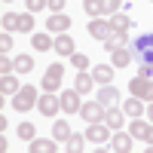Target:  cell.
I'll return each mask as SVG.
<instances>
[{
	"label": "cell",
	"mask_w": 153,
	"mask_h": 153,
	"mask_svg": "<svg viewBox=\"0 0 153 153\" xmlns=\"http://www.w3.org/2000/svg\"><path fill=\"white\" fill-rule=\"evenodd\" d=\"M129 49L138 58V65H153V31H141L135 43H129Z\"/></svg>",
	"instance_id": "1"
},
{
	"label": "cell",
	"mask_w": 153,
	"mask_h": 153,
	"mask_svg": "<svg viewBox=\"0 0 153 153\" xmlns=\"http://www.w3.org/2000/svg\"><path fill=\"white\" fill-rule=\"evenodd\" d=\"M61 80H65V65L55 61V65H49L40 76V89L43 92H61Z\"/></svg>",
	"instance_id": "2"
},
{
	"label": "cell",
	"mask_w": 153,
	"mask_h": 153,
	"mask_svg": "<svg viewBox=\"0 0 153 153\" xmlns=\"http://www.w3.org/2000/svg\"><path fill=\"white\" fill-rule=\"evenodd\" d=\"M37 101H40V95H37V86H22L19 92L12 95V110L28 113L31 107H37Z\"/></svg>",
	"instance_id": "3"
},
{
	"label": "cell",
	"mask_w": 153,
	"mask_h": 153,
	"mask_svg": "<svg viewBox=\"0 0 153 153\" xmlns=\"http://www.w3.org/2000/svg\"><path fill=\"white\" fill-rule=\"evenodd\" d=\"M37 110L43 113V117H58V110H61V95L58 92H43L40 101H37Z\"/></svg>",
	"instance_id": "4"
},
{
	"label": "cell",
	"mask_w": 153,
	"mask_h": 153,
	"mask_svg": "<svg viewBox=\"0 0 153 153\" xmlns=\"http://www.w3.org/2000/svg\"><path fill=\"white\" fill-rule=\"evenodd\" d=\"M129 92L150 104V101H153V80H150V76H132V80H129Z\"/></svg>",
	"instance_id": "5"
},
{
	"label": "cell",
	"mask_w": 153,
	"mask_h": 153,
	"mask_svg": "<svg viewBox=\"0 0 153 153\" xmlns=\"http://www.w3.org/2000/svg\"><path fill=\"white\" fill-rule=\"evenodd\" d=\"M86 141L89 144H107L110 141V126L101 120V123H89L86 126Z\"/></svg>",
	"instance_id": "6"
},
{
	"label": "cell",
	"mask_w": 153,
	"mask_h": 153,
	"mask_svg": "<svg viewBox=\"0 0 153 153\" xmlns=\"http://www.w3.org/2000/svg\"><path fill=\"white\" fill-rule=\"evenodd\" d=\"M104 110H107V107L95 98V101H86V104L80 107V117H83L86 123H101V120H104Z\"/></svg>",
	"instance_id": "7"
},
{
	"label": "cell",
	"mask_w": 153,
	"mask_h": 153,
	"mask_svg": "<svg viewBox=\"0 0 153 153\" xmlns=\"http://www.w3.org/2000/svg\"><path fill=\"white\" fill-rule=\"evenodd\" d=\"M83 101H80V92L76 89H61V110L65 113H80Z\"/></svg>",
	"instance_id": "8"
},
{
	"label": "cell",
	"mask_w": 153,
	"mask_h": 153,
	"mask_svg": "<svg viewBox=\"0 0 153 153\" xmlns=\"http://www.w3.org/2000/svg\"><path fill=\"white\" fill-rule=\"evenodd\" d=\"M89 34H92L95 40H101V43H104L107 37L113 34V25H110V22H104V19L98 16V19H92V22H89Z\"/></svg>",
	"instance_id": "9"
},
{
	"label": "cell",
	"mask_w": 153,
	"mask_h": 153,
	"mask_svg": "<svg viewBox=\"0 0 153 153\" xmlns=\"http://www.w3.org/2000/svg\"><path fill=\"white\" fill-rule=\"evenodd\" d=\"M132 141H135L132 132H129V135H126V132H113V135H110V150H113V153H129V150H132Z\"/></svg>",
	"instance_id": "10"
},
{
	"label": "cell",
	"mask_w": 153,
	"mask_h": 153,
	"mask_svg": "<svg viewBox=\"0 0 153 153\" xmlns=\"http://www.w3.org/2000/svg\"><path fill=\"white\" fill-rule=\"evenodd\" d=\"M28 150L31 153H58V144H55V138H34V141H28Z\"/></svg>",
	"instance_id": "11"
},
{
	"label": "cell",
	"mask_w": 153,
	"mask_h": 153,
	"mask_svg": "<svg viewBox=\"0 0 153 153\" xmlns=\"http://www.w3.org/2000/svg\"><path fill=\"white\" fill-rule=\"evenodd\" d=\"M46 28L52 31V34H65V31L71 28V19H68V12H52V16H49V22H46Z\"/></svg>",
	"instance_id": "12"
},
{
	"label": "cell",
	"mask_w": 153,
	"mask_h": 153,
	"mask_svg": "<svg viewBox=\"0 0 153 153\" xmlns=\"http://www.w3.org/2000/svg\"><path fill=\"white\" fill-rule=\"evenodd\" d=\"M132 58H135L132 49H129V46H120V49H113V52H110V65H113V68H129Z\"/></svg>",
	"instance_id": "13"
},
{
	"label": "cell",
	"mask_w": 153,
	"mask_h": 153,
	"mask_svg": "<svg viewBox=\"0 0 153 153\" xmlns=\"http://www.w3.org/2000/svg\"><path fill=\"white\" fill-rule=\"evenodd\" d=\"M52 49H55V52H58L61 58H71V55L76 52V49H74V40H71V37H68V31L55 37V46H52Z\"/></svg>",
	"instance_id": "14"
},
{
	"label": "cell",
	"mask_w": 153,
	"mask_h": 153,
	"mask_svg": "<svg viewBox=\"0 0 153 153\" xmlns=\"http://www.w3.org/2000/svg\"><path fill=\"white\" fill-rule=\"evenodd\" d=\"M104 123L110 126V132H120V129H123V123H126V110L107 107V110H104Z\"/></svg>",
	"instance_id": "15"
},
{
	"label": "cell",
	"mask_w": 153,
	"mask_h": 153,
	"mask_svg": "<svg viewBox=\"0 0 153 153\" xmlns=\"http://www.w3.org/2000/svg\"><path fill=\"white\" fill-rule=\"evenodd\" d=\"M92 86H95V76H92V74H86V71H80V74H76L74 89H76L80 95H89V92H92Z\"/></svg>",
	"instance_id": "16"
},
{
	"label": "cell",
	"mask_w": 153,
	"mask_h": 153,
	"mask_svg": "<svg viewBox=\"0 0 153 153\" xmlns=\"http://www.w3.org/2000/svg\"><path fill=\"white\" fill-rule=\"evenodd\" d=\"M123 110H126V117H144V113H147V107H144V101L141 98H138V95H132L129 101H126V104H123Z\"/></svg>",
	"instance_id": "17"
},
{
	"label": "cell",
	"mask_w": 153,
	"mask_h": 153,
	"mask_svg": "<svg viewBox=\"0 0 153 153\" xmlns=\"http://www.w3.org/2000/svg\"><path fill=\"white\" fill-rule=\"evenodd\" d=\"M120 46H129V31H113L107 40H104L107 52H113V49H120Z\"/></svg>",
	"instance_id": "18"
},
{
	"label": "cell",
	"mask_w": 153,
	"mask_h": 153,
	"mask_svg": "<svg viewBox=\"0 0 153 153\" xmlns=\"http://www.w3.org/2000/svg\"><path fill=\"white\" fill-rule=\"evenodd\" d=\"M113 65H95L92 68V76H95V83H101V86H107L110 80H113Z\"/></svg>",
	"instance_id": "19"
},
{
	"label": "cell",
	"mask_w": 153,
	"mask_h": 153,
	"mask_svg": "<svg viewBox=\"0 0 153 153\" xmlns=\"http://www.w3.org/2000/svg\"><path fill=\"white\" fill-rule=\"evenodd\" d=\"M117 98H120V89L117 86H101V92H98V101H101V104H104V107H113V104H117Z\"/></svg>",
	"instance_id": "20"
},
{
	"label": "cell",
	"mask_w": 153,
	"mask_h": 153,
	"mask_svg": "<svg viewBox=\"0 0 153 153\" xmlns=\"http://www.w3.org/2000/svg\"><path fill=\"white\" fill-rule=\"evenodd\" d=\"M71 135H74V132H71L68 120H55V123H52V138H55V141L68 144V138H71Z\"/></svg>",
	"instance_id": "21"
},
{
	"label": "cell",
	"mask_w": 153,
	"mask_h": 153,
	"mask_svg": "<svg viewBox=\"0 0 153 153\" xmlns=\"http://www.w3.org/2000/svg\"><path fill=\"white\" fill-rule=\"evenodd\" d=\"M31 46L37 49V52H46V49L55 46V40H52L49 34H31Z\"/></svg>",
	"instance_id": "22"
},
{
	"label": "cell",
	"mask_w": 153,
	"mask_h": 153,
	"mask_svg": "<svg viewBox=\"0 0 153 153\" xmlns=\"http://www.w3.org/2000/svg\"><path fill=\"white\" fill-rule=\"evenodd\" d=\"M19 89H22V83L16 80V76H12V74H3V80H0V92H3V95H16Z\"/></svg>",
	"instance_id": "23"
},
{
	"label": "cell",
	"mask_w": 153,
	"mask_h": 153,
	"mask_svg": "<svg viewBox=\"0 0 153 153\" xmlns=\"http://www.w3.org/2000/svg\"><path fill=\"white\" fill-rule=\"evenodd\" d=\"M34 12H22L19 16V22H16V31H22V34H34Z\"/></svg>",
	"instance_id": "24"
},
{
	"label": "cell",
	"mask_w": 153,
	"mask_h": 153,
	"mask_svg": "<svg viewBox=\"0 0 153 153\" xmlns=\"http://www.w3.org/2000/svg\"><path fill=\"white\" fill-rule=\"evenodd\" d=\"M12 61H16V74H31V71H34V58H31L28 52H22V55H16Z\"/></svg>",
	"instance_id": "25"
},
{
	"label": "cell",
	"mask_w": 153,
	"mask_h": 153,
	"mask_svg": "<svg viewBox=\"0 0 153 153\" xmlns=\"http://www.w3.org/2000/svg\"><path fill=\"white\" fill-rule=\"evenodd\" d=\"M110 25H113V31H132V19L126 16V12H113Z\"/></svg>",
	"instance_id": "26"
},
{
	"label": "cell",
	"mask_w": 153,
	"mask_h": 153,
	"mask_svg": "<svg viewBox=\"0 0 153 153\" xmlns=\"http://www.w3.org/2000/svg\"><path fill=\"white\" fill-rule=\"evenodd\" d=\"M129 132H132V138H144V141H147V132H150V126H147L141 117H135V120H132V126H129Z\"/></svg>",
	"instance_id": "27"
},
{
	"label": "cell",
	"mask_w": 153,
	"mask_h": 153,
	"mask_svg": "<svg viewBox=\"0 0 153 153\" xmlns=\"http://www.w3.org/2000/svg\"><path fill=\"white\" fill-rule=\"evenodd\" d=\"M83 9H86V16H92V19L104 16V3H101V0H83Z\"/></svg>",
	"instance_id": "28"
},
{
	"label": "cell",
	"mask_w": 153,
	"mask_h": 153,
	"mask_svg": "<svg viewBox=\"0 0 153 153\" xmlns=\"http://www.w3.org/2000/svg\"><path fill=\"white\" fill-rule=\"evenodd\" d=\"M16 135L22 138V141H34V138H37V129H34V123H22L19 129H16Z\"/></svg>",
	"instance_id": "29"
},
{
	"label": "cell",
	"mask_w": 153,
	"mask_h": 153,
	"mask_svg": "<svg viewBox=\"0 0 153 153\" xmlns=\"http://www.w3.org/2000/svg\"><path fill=\"white\" fill-rule=\"evenodd\" d=\"M83 147H86V135H71L68 138V150L71 153H80Z\"/></svg>",
	"instance_id": "30"
},
{
	"label": "cell",
	"mask_w": 153,
	"mask_h": 153,
	"mask_svg": "<svg viewBox=\"0 0 153 153\" xmlns=\"http://www.w3.org/2000/svg\"><path fill=\"white\" fill-rule=\"evenodd\" d=\"M71 65H74L76 71H86V68H89V55H83V52H74V55H71Z\"/></svg>",
	"instance_id": "31"
},
{
	"label": "cell",
	"mask_w": 153,
	"mask_h": 153,
	"mask_svg": "<svg viewBox=\"0 0 153 153\" xmlns=\"http://www.w3.org/2000/svg\"><path fill=\"white\" fill-rule=\"evenodd\" d=\"M0 22H3V31H16V22H19V16H16V12H6V16L0 19Z\"/></svg>",
	"instance_id": "32"
},
{
	"label": "cell",
	"mask_w": 153,
	"mask_h": 153,
	"mask_svg": "<svg viewBox=\"0 0 153 153\" xmlns=\"http://www.w3.org/2000/svg\"><path fill=\"white\" fill-rule=\"evenodd\" d=\"M101 3H104V12H107V16H113V12L123 9V0H101Z\"/></svg>",
	"instance_id": "33"
},
{
	"label": "cell",
	"mask_w": 153,
	"mask_h": 153,
	"mask_svg": "<svg viewBox=\"0 0 153 153\" xmlns=\"http://www.w3.org/2000/svg\"><path fill=\"white\" fill-rule=\"evenodd\" d=\"M49 6V0H28V12H40Z\"/></svg>",
	"instance_id": "34"
},
{
	"label": "cell",
	"mask_w": 153,
	"mask_h": 153,
	"mask_svg": "<svg viewBox=\"0 0 153 153\" xmlns=\"http://www.w3.org/2000/svg\"><path fill=\"white\" fill-rule=\"evenodd\" d=\"M0 49H3V52H9V49H12V37H9V31H3V37H0Z\"/></svg>",
	"instance_id": "35"
},
{
	"label": "cell",
	"mask_w": 153,
	"mask_h": 153,
	"mask_svg": "<svg viewBox=\"0 0 153 153\" xmlns=\"http://www.w3.org/2000/svg\"><path fill=\"white\" fill-rule=\"evenodd\" d=\"M65 3H68V0H49V9H52V12H65Z\"/></svg>",
	"instance_id": "36"
},
{
	"label": "cell",
	"mask_w": 153,
	"mask_h": 153,
	"mask_svg": "<svg viewBox=\"0 0 153 153\" xmlns=\"http://www.w3.org/2000/svg\"><path fill=\"white\" fill-rule=\"evenodd\" d=\"M138 76H153V65H138Z\"/></svg>",
	"instance_id": "37"
},
{
	"label": "cell",
	"mask_w": 153,
	"mask_h": 153,
	"mask_svg": "<svg viewBox=\"0 0 153 153\" xmlns=\"http://www.w3.org/2000/svg\"><path fill=\"white\" fill-rule=\"evenodd\" d=\"M147 120L153 123V101H150V104H147Z\"/></svg>",
	"instance_id": "38"
},
{
	"label": "cell",
	"mask_w": 153,
	"mask_h": 153,
	"mask_svg": "<svg viewBox=\"0 0 153 153\" xmlns=\"http://www.w3.org/2000/svg\"><path fill=\"white\" fill-rule=\"evenodd\" d=\"M147 144H153V126H150V132H147Z\"/></svg>",
	"instance_id": "39"
},
{
	"label": "cell",
	"mask_w": 153,
	"mask_h": 153,
	"mask_svg": "<svg viewBox=\"0 0 153 153\" xmlns=\"http://www.w3.org/2000/svg\"><path fill=\"white\" fill-rule=\"evenodd\" d=\"M3 3H12V0H3Z\"/></svg>",
	"instance_id": "40"
}]
</instances>
